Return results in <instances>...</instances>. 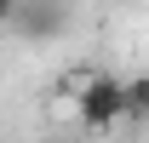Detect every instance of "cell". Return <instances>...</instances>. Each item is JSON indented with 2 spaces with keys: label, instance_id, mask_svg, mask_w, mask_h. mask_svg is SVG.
Here are the masks:
<instances>
[{
  "label": "cell",
  "instance_id": "cell-2",
  "mask_svg": "<svg viewBox=\"0 0 149 143\" xmlns=\"http://www.w3.org/2000/svg\"><path fill=\"white\" fill-rule=\"evenodd\" d=\"M6 23L23 40H57L63 35V6L57 0H6Z\"/></svg>",
  "mask_w": 149,
  "mask_h": 143
},
{
  "label": "cell",
  "instance_id": "cell-1",
  "mask_svg": "<svg viewBox=\"0 0 149 143\" xmlns=\"http://www.w3.org/2000/svg\"><path fill=\"white\" fill-rule=\"evenodd\" d=\"M126 120V80H115V74H92L86 86H80V126H92V132H109V126Z\"/></svg>",
  "mask_w": 149,
  "mask_h": 143
},
{
  "label": "cell",
  "instance_id": "cell-3",
  "mask_svg": "<svg viewBox=\"0 0 149 143\" xmlns=\"http://www.w3.org/2000/svg\"><path fill=\"white\" fill-rule=\"evenodd\" d=\"M126 120H149V74L126 80Z\"/></svg>",
  "mask_w": 149,
  "mask_h": 143
}]
</instances>
